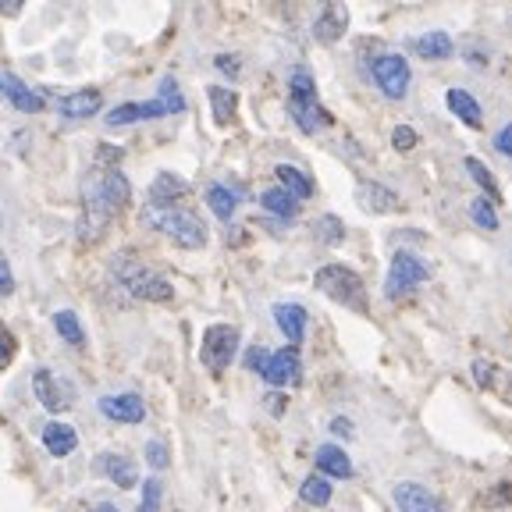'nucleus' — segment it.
<instances>
[{"label": "nucleus", "instance_id": "obj_25", "mask_svg": "<svg viewBox=\"0 0 512 512\" xmlns=\"http://www.w3.org/2000/svg\"><path fill=\"white\" fill-rule=\"evenodd\" d=\"M274 175H278L281 189H285L288 196H296L299 203L313 196V178L306 175V171H299L296 164H278V168H274Z\"/></svg>", "mask_w": 512, "mask_h": 512}, {"label": "nucleus", "instance_id": "obj_18", "mask_svg": "<svg viewBox=\"0 0 512 512\" xmlns=\"http://www.w3.org/2000/svg\"><path fill=\"white\" fill-rule=\"evenodd\" d=\"M356 203H360L367 214H395V210L402 207L399 196L381 182H360L356 185Z\"/></svg>", "mask_w": 512, "mask_h": 512}, {"label": "nucleus", "instance_id": "obj_15", "mask_svg": "<svg viewBox=\"0 0 512 512\" xmlns=\"http://www.w3.org/2000/svg\"><path fill=\"white\" fill-rule=\"evenodd\" d=\"M395 505L399 512H448L445 498L427 491L424 484H395Z\"/></svg>", "mask_w": 512, "mask_h": 512}, {"label": "nucleus", "instance_id": "obj_19", "mask_svg": "<svg viewBox=\"0 0 512 512\" xmlns=\"http://www.w3.org/2000/svg\"><path fill=\"white\" fill-rule=\"evenodd\" d=\"M43 448H47L54 459L72 456L75 448H79V431H75L68 420H50V424L43 427Z\"/></svg>", "mask_w": 512, "mask_h": 512}, {"label": "nucleus", "instance_id": "obj_26", "mask_svg": "<svg viewBox=\"0 0 512 512\" xmlns=\"http://www.w3.org/2000/svg\"><path fill=\"white\" fill-rule=\"evenodd\" d=\"M445 104H448V111H452L459 121H463V125L480 128V121H484V114H480V104L473 100L470 93H466V89H456V86H452V89L445 93Z\"/></svg>", "mask_w": 512, "mask_h": 512}, {"label": "nucleus", "instance_id": "obj_8", "mask_svg": "<svg viewBox=\"0 0 512 512\" xmlns=\"http://www.w3.org/2000/svg\"><path fill=\"white\" fill-rule=\"evenodd\" d=\"M239 342H242V335H239L235 324H210V328L203 331L200 360L207 363L214 374H221V370H228V363L235 360Z\"/></svg>", "mask_w": 512, "mask_h": 512}, {"label": "nucleus", "instance_id": "obj_37", "mask_svg": "<svg viewBox=\"0 0 512 512\" xmlns=\"http://www.w3.org/2000/svg\"><path fill=\"white\" fill-rule=\"evenodd\" d=\"M146 463L153 466V470H164V466L171 463V452L164 441H146Z\"/></svg>", "mask_w": 512, "mask_h": 512}, {"label": "nucleus", "instance_id": "obj_20", "mask_svg": "<svg viewBox=\"0 0 512 512\" xmlns=\"http://www.w3.org/2000/svg\"><path fill=\"white\" fill-rule=\"evenodd\" d=\"M306 310L299 303H278L274 306V324L281 328V335L288 338V345H296L299 349V342L306 338Z\"/></svg>", "mask_w": 512, "mask_h": 512}, {"label": "nucleus", "instance_id": "obj_39", "mask_svg": "<svg viewBox=\"0 0 512 512\" xmlns=\"http://www.w3.org/2000/svg\"><path fill=\"white\" fill-rule=\"evenodd\" d=\"M480 505H488V509L512 505V484H498V488H491L488 495H480Z\"/></svg>", "mask_w": 512, "mask_h": 512}, {"label": "nucleus", "instance_id": "obj_28", "mask_svg": "<svg viewBox=\"0 0 512 512\" xmlns=\"http://www.w3.org/2000/svg\"><path fill=\"white\" fill-rule=\"evenodd\" d=\"M207 207L214 210V217H221V221H232L235 210H239V192L221 182L207 185Z\"/></svg>", "mask_w": 512, "mask_h": 512}, {"label": "nucleus", "instance_id": "obj_33", "mask_svg": "<svg viewBox=\"0 0 512 512\" xmlns=\"http://www.w3.org/2000/svg\"><path fill=\"white\" fill-rule=\"evenodd\" d=\"M466 171H470V178L480 185V189L488 192L491 203L502 200V192H498V182H495V175H491V168H484V164H480L477 157H466Z\"/></svg>", "mask_w": 512, "mask_h": 512}, {"label": "nucleus", "instance_id": "obj_11", "mask_svg": "<svg viewBox=\"0 0 512 512\" xmlns=\"http://www.w3.org/2000/svg\"><path fill=\"white\" fill-rule=\"evenodd\" d=\"M93 470L100 473V477H107L114 488H121V491H132L139 484L136 459L121 456V452H100V456L93 459Z\"/></svg>", "mask_w": 512, "mask_h": 512}, {"label": "nucleus", "instance_id": "obj_13", "mask_svg": "<svg viewBox=\"0 0 512 512\" xmlns=\"http://www.w3.org/2000/svg\"><path fill=\"white\" fill-rule=\"evenodd\" d=\"M100 413L111 424H143L146 420V402L136 392H114L100 399Z\"/></svg>", "mask_w": 512, "mask_h": 512}, {"label": "nucleus", "instance_id": "obj_2", "mask_svg": "<svg viewBox=\"0 0 512 512\" xmlns=\"http://www.w3.org/2000/svg\"><path fill=\"white\" fill-rule=\"evenodd\" d=\"M111 274L128 296L139 299V303H171L175 299V288L164 274L150 271L146 264H139L132 253H118L111 260Z\"/></svg>", "mask_w": 512, "mask_h": 512}, {"label": "nucleus", "instance_id": "obj_44", "mask_svg": "<svg viewBox=\"0 0 512 512\" xmlns=\"http://www.w3.org/2000/svg\"><path fill=\"white\" fill-rule=\"evenodd\" d=\"M495 150L505 153V157H512V125H505L502 132L495 136Z\"/></svg>", "mask_w": 512, "mask_h": 512}, {"label": "nucleus", "instance_id": "obj_16", "mask_svg": "<svg viewBox=\"0 0 512 512\" xmlns=\"http://www.w3.org/2000/svg\"><path fill=\"white\" fill-rule=\"evenodd\" d=\"M185 192H189V182L178 178L175 171H160L157 178L150 182V192H146V207H178Z\"/></svg>", "mask_w": 512, "mask_h": 512}, {"label": "nucleus", "instance_id": "obj_1", "mask_svg": "<svg viewBox=\"0 0 512 512\" xmlns=\"http://www.w3.org/2000/svg\"><path fill=\"white\" fill-rule=\"evenodd\" d=\"M132 200V185L118 168L100 171L82 185V217H79V239L96 242L107 232V224L121 214Z\"/></svg>", "mask_w": 512, "mask_h": 512}, {"label": "nucleus", "instance_id": "obj_22", "mask_svg": "<svg viewBox=\"0 0 512 512\" xmlns=\"http://www.w3.org/2000/svg\"><path fill=\"white\" fill-rule=\"evenodd\" d=\"M150 118H164V107L157 104V100H150V104H118L107 111V125L111 128H121V125H136V121H150Z\"/></svg>", "mask_w": 512, "mask_h": 512}, {"label": "nucleus", "instance_id": "obj_7", "mask_svg": "<svg viewBox=\"0 0 512 512\" xmlns=\"http://www.w3.org/2000/svg\"><path fill=\"white\" fill-rule=\"evenodd\" d=\"M370 75L388 100H406L409 86H413V68L402 54H377L370 61Z\"/></svg>", "mask_w": 512, "mask_h": 512}, {"label": "nucleus", "instance_id": "obj_17", "mask_svg": "<svg viewBox=\"0 0 512 512\" xmlns=\"http://www.w3.org/2000/svg\"><path fill=\"white\" fill-rule=\"evenodd\" d=\"M100 107H104V93L100 89H75V93H68L57 104V111L68 121H86L93 114H100Z\"/></svg>", "mask_w": 512, "mask_h": 512}, {"label": "nucleus", "instance_id": "obj_36", "mask_svg": "<svg viewBox=\"0 0 512 512\" xmlns=\"http://www.w3.org/2000/svg\"><path fill=\"white\" fill-rule=\"evenodd\" d=\"M160 495H164V484H160V477H150L143 484V505H139V512H160Z\"/></svg>", "mask_w": 512, "mask_h": 512}, {"label": "nucleus", "instance_id": "obj_35", "mask_svg": "<svg viewBox=\"0 0 512 512\" xmlns=\"http://www.w3.org/2000/svg\"><path fill=\"white\" fill-rule=\"evenodd\" d=\"M313 228H317V239H320V242H328V246H338V242L345 239V224L338 221L335 214L317 217V224H313Z\"/></svg>", "mask_w": 512, "mask_h": 512}, {"label": "nucleus", "instance_id": "obj_46", "mask_svg": "<svg viewBox=\"0 0 512 512\" xmlns=\"http://www.w3.org/2000/svg\"><path fill=\"white\" fill-rule=\"evenodd\" d=\"M331 431L342 434V438H352V424H345L342 416H338V420H331Z\"/></svg>", "mask_w": 512, "mask_h": 512}, {"label": "nucleus", "instance_id": "obj_5", "mask_svg": "<svg viewBox=\"0 0 512 512\" xmlns=\"http://www.w3.org/2000/svg\"><path fill=\"white\" fill-rule=\"evenodd\" d=\"M313 285H317V292H324L331 303L349 306V310H367V288H363V278L352 271V267L324 264L313 274Z\"/></svg>", "mask_w": 512, "mask_h": 512}, {"label": "nucleus", "instance_id": "obj_40", "mask_svg": "<svg viewBox=\"0 0 512 512\" xmlns=\"http://www.w3.org/2000/svg\"><path fill=\"white\" fill-rule=\"evenodd\" d=\"M11 360H15V335H11V331L4 328V320H0V370L11 367Z\"/></svg>", "mask_w": 512, "mask_h": 512}, {"label": "nucleus", "instance_id": "obj_41", "mask_svg": "<svg viewBox=\"0 0 512 512\" xmlns=\"http://www.w3.org/2000/svg\"><path fill=\"white\" fill-rule=\"evenodd\" d=\"M214 68L221 75H228V79H239V72H242V61L235 54H217L214 57Z\"/></svg>", "mask_w": 512, "mask_h": 512}, {"label": "nucleus", "instance_id": "obj_9", "mask_svg": "<svg viewBox=\"0 0 512 512\" xmlns=\"http://www.w3.org/2000/svg\"><path fill=\"white\" fill-rule=\"evenodd\" d=\"M299 374H303V360H299L296 345H285V349L271 352L267 363H264V370H260V377H264L267 384H274V388H288V384H296Z\"/></svg>", "mask_w": 512, "mask_h": 512}, {"label": "nucleus", "instance_id": "obj_42", "mask_svg": "<svg viewBox=\"0 0 512 512\" xmlns=\"http://www.w3.org/2000/svg\"><path fill=\"white\" fill-rule=\"evenodd\" d=\"M15 292V271L8 264V253L0 249V296H11Z\"/></svg>", "mask_w": 512, "mask_h": 512}, {"label": "nucleus", "instance_id": "obj_29", "mask_svg": "<svg viewBox=\"0 0 512 512\" xmlns=\"http://www.w3.org/2000/svg\"><path fill=\"white\" fill-rule=\"evenodd\" d=\"M207 100H210V111H214L217 125H228V121L235 118V107H239V96H235V89L207 86Z\"/></svg>", "mask_w": 512, "mask_h": 512}, {"label": "nucleus", "instance_id": "obj_43", "mask_svg": "<svg viewBox=\"0 0 512 512\" xmlns=\"http://www.w3.org/2000/svg\"><path fill=\"white\" fill-rule=\"evenodd\" d=\"M267 356H271V352H267L264 345H253V349L246 352V370H256V374H260L264 363H267Z\"/></svg>", "mask_w": 512, "mask_h": 512}, {"label": "nucleus", "instance_id": "obj_4", "mask_svg": "<svg viewBox=\"0 0 512 512\" xmlns=\"http://www.w3.org/2000/svg\"><path fill=\"white\" fill-rule=\"evenodd\" d=\"M288 114H292V121L303 128L306 136L331 125V114L317 100V82H313V75L306 68H296V72L288 75Z\"/></svg>", "mask_w": 512, "mask_h": 512}, {"label": "nucleus", "instance_id": "obj_24", "mask_svg": "<svg viewBox=\"0 0 512 512\" xmlns=\"http://www.w3.org/2000/svg\"><path fill=\"white\" fill-rule=\"evenodd\" d=\"M413 50L424 57V61H448V57L456 54V43H452L448 32L434 29V32H424V36H416Z\"/></svg>", "mask_w": 512, "mask_h": 512}, {"label": "nucleus", "instance_id": "obj_12", "mask_svg": "<svg viewBox=\"0 0 512 512\" xmlns=\"http://www.w3.org/2000/svg\"><path fill=\"white\" fill-rule=\"evenodd\" d=\"M349 32V8L342 0H324L320 4V15L313 22V40L317 43H338Z\"/></svg>", "mask_w": 512, "mask_h": 512}, {"label": "nucleus", "instance_id": "obj_34", "mask_svg": "<svg viewBox=\"0 0 512 512\" xmlns=\"http://www.w3.org/2000/svg\"><path fill=\"white\" fill-rule=\"evenodd\" d=\"M470 217L477 228H484V232H498V210L488 196H477V200L470 203Z\"/></svg>", "mask_w": 512, "mask_h": 512}, {"label": "nucleus", "instance_id": "obj_14", "mask_svg": "<svg viewBox=\"0 0 512 512\" xmlns=\"http://www.w3.org/2000/svg\"><path fill=\"white\" fill-rule=\"evenodd\" d=\"M0 96L8 100L15 111H22V114H40L43 107H47V100H43V93H36V89H29L25 86L18 75H11V72H0Z\"/></svg>", "mask_w": 512, "mask_h": 512}, {"label": "nucleus", "instance_id": "obj_6", "mask_svg": "<svg viewBox=\"0 0 512 512\" xmlns=\"http://www.w3.org/2000/svg\"><path fill=\"white\" fill-rule=\"evenodd\" d=\"M427 278H431V267H427L416 253H409V249H399V253L392 256V267H388L384 296L402 299V296H409L416 285H424Z\"/></svg>", "mask_w": 512, "mask_h": 512}, {"label": "nucleus", "instance_id": "obj_23", "mask_svg": "<svg viewBox=\"0 0 512 512\" xmlns=\"http://www.w3.org/2000/svg\"><path fill=\"white\" fill-rule=\"evenodd\" d=\"M317 470H320V477H335V480H349L352 477V459L345 456V448H338V445H320L317 448Z\"/></svg>", "mask_w": 512, "mask_h": 512}, {"label": "nucleus", "instance_id": "obj_10", "mask_svg": "<svg viewBox=\"0 0 512 512\" xmlns=\"http://www.w3.org/2000/svg\"><path fill=\"white\" fill-rule=\"evenodd\" d=\"M32 392H36V399H40V406L47 413H64L75 402V395L68 392V384H61V377L47 367H40L32 374Z\"/></svg>", "mask_w": 512, "mask_h": 512}, {"label": "nucleus", "instance_id": "obj_45", "mask_svg": "<svg viewBox=\"0 0 512 512\" xmlns=\"http://www.w3.org/2000/svg\"><path fill=\"white\" fill-rule=\"evenodd\" d=\"M25 0H0V15H18Z\"/></svg>", "mask_w": 512, "mask_h": 512}, {"label": "nucleus", "instance_id": "obj_30", "mask_svg": "<svg viewBox=\"0 0 512 512\" xmlns=\"http://www.w3.org/2000/svg\"><path fill=\"white\" fill-rule=\"evenodd\" d=\"M54 331L68 345H75V349H82V345H86V328H82V320L75 317V310H57L54 313Z\"/></svg>", "mask_w": 512, "mask_h": 512}, {"label": "nucleus", "instance_id": "obj_47", "mask_svg": "<svg viewBox=\"0 0 512 512\" xmlns=\"http://www.w3.org/2000/svg\"><path fill=\"white\" fill-rule=\"evenodd\" d=\"M89 512H118V509H114L111 502H100V505H93V509H89Z\"/></svg>", "mask_w": 512, "mask_h": 512}, {"label": "nucleus", "instance_id": "obj_3", "mask_svg": "<svg viewBox=\"0 0 512 512\" xmlns=\"http://www.w3.org/2000/svg\"><path fill=\"white\" fill-rule=\"evenodd\" d=\"M143 221L182 249H203L210 239L207 224L200 221V214H192L189 207H146Z\"/></svg>", "mask_w": 512, "mask_h": 512}, {"label": "nucleus", "instance_id": "obj_21", "mask_svg": "<svg viewBox=\"0 0 512 512\" xmlns=\"http://www.w3.org/2000/svg\"><path fill=\"white\" fill-rule=\"evenodd\" d=\"M473 381H477L484 392H498V399L512 406V374H502V370H498V363L477 360V363H473Z\"/></svg>", "mask_w": 512, "mask_h": 512}, {"label": "nucleus", "instance_id": "obj_31", "mask_svg": "<svg viewBox=\"0 0 512 512\" xmlns=\"http://www.w3.org/2000/svg\"><path fill=\"white\" fill-rule=\"evenodd\" d=\"M299 498H303V505H313V509H320V505L331 502V480L328 477H306L303 484H299Z\"/></svg>", "mask_w": 512, "mask_h": 512}, {"label": "nucleus", "instance_id": "obj_27", "mask_svg": "<svg viewBox=\"0 0 512 512\" xmlns=\"http://www.w3.org/2000/svg\"><path fill=\"white\" fill-rule=\"evenodd\" d=\"M260 207H264L267 214L281 217V221H296V217H299V200H296V196H288L281 185L260 192Z\"/></svg>", "mask_w": 512, "mask_h": 512}, {"label": "nucleus", "instance_id": "obj_32", "mask_svg": "<svg viewBox=\"0 0 512 512\" xmlns=\"http://www.w3.org/2000/svg\"><path fill=\"white\" fill-rule=\"evenodd\" d=\"M157 104L164 107V114H182L185 111V96H182V89H178V82L171 79V75H164V79H160Z\"/></svg>", "mask_w": 512, "mask_h": 512}, {"label": "nucleus", "instance_id": "obj_38", "mask_svg": "<svg viewBox=\"0 0 512 512\" xmlns=\"http://www.w3.org/2000/svg\"><path fill=\"white\" fill-rule=\"evenodd\" d=\"M416 143H420V136H416V128L395 125V132H392V146H395V150H399V153H409Z\"/></svg>", "mask_w": 512, "mask_h": 512}]
</instances>
